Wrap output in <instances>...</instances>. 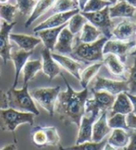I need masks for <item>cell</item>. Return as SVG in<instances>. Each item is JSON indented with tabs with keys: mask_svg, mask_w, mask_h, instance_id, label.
Wrapping results in <instances>:
<instances>
[{
	"mask_svg": "<svg viewBox=\"0 0 136 150\" xmlns=\"http://www.w3.org/2000/svg\"><path fill=\"white\" fill-rule=\"evenodd\" d=\"M66 84V91H60L54 107V114L64 124H76L78 127L86 110V102L89 99V89L76 91L68 83L64 76L61 74Z\"/></svg>",
	"mask_w": 136,
	"mask_h": 150,
	"instance_id": "obj_1",
	"label": "cell"
},
{
	"mask_svg": "<svg viewBox=\"0 0 136 150\" xmlns=\"http://www.w3.org/2000/svg\"><path fill=\"white\" fill-rule=\"evenodd\" d=\"M106 41L107 38L104 37H102L91 43H83L77 39V42H74L70 57L81 63L92 64L96 62H103V48Z\"/></svg>",
	"mask_w": 136,
	"mask_h": 150,
	"instance_id": "obj_2",
	"label": "cell"
},
{
	"mask_svg": "<svg viewBox=\"0 0 136 150\" xmlns=\"http://www.w3.org/2000/svg\"><path fill=\"white\" fill-rule=\"evenodd\" d=\"M8 107L21 112L32 113L35 116L39 115L35 101L28 91V85H23L21 90L11 88L7 92Z\"/></svg>",
	"mask_w": 136,
	"mask_h": 150,
	"instance_id": "obj_3",
	"label": "cell"
},
{
	"mask_svg": "<svg viewBox=\"0 0 136 150\" xmlns=\"http://www.w3.org/2000/svg\"><path fill=\"white\" fill-rule=\"evenodd\" d=\"M24 123L33 126L35 123L34 114L21 112L10 107L0 110V129L2 131L14 132L19 125Z\"/></svg>",
	"mask_w": 136,
	"mask_h": 150,
	"instance_id": "obj_4",
	"label": "cell"
},
{
	"mask_svg": "<svg viewBox=\"0 0 136 150\" xmlns=\"http://www.w3.org/2000/svg\"><path fill=\"white\" fill-rule=\"evenodd\" d=\"M110 7V6H109ZM109 7L104 8L99 11L94 12H82L80 13L84 16L90 23L95 26L102 33L103 37L107 39L112 38V31L115 27V23L109 15Z\"/></svg>",
	"mask_w": 136,
	"mask_h": 150,
	"instance_id": "obj_5",
	"label": "cell"
},
{
	"mask_svg": "<svg viewBox=\"0 0 136 150\" xmlns=\"http://www.w3.org/2000/svg\"><path fill=\"white\" fill-rule=\"evenodd\" d=\"M61 91V87L52 88H38L30 91V94L38 105L43 107L50 116L54 115V107L57 98Z\"/></svg>",
	"mask_w": 136,
	"mask_h": 150,
	"instance_id": "obj_6",
	"label": "cell"
},
{
	"mask_svg": "<svg viewBox=\"0 0 136 150\" xmlns=\"http://www.w3.org/2000/svg\"><path fill=\"white\" fill-rule=\"evenodd\" d=\"M90 90L91 91H104L116 96L120 92L128 91L129 88L127 80H116L102 76H96L90 82Z\"/></svg>",
	"mask_w": 136,
	"mask_h": 150,
	"instance_id": "obj_7",
	"label": "cell"
},
{
	"mask_svg": "<svg viewBox=\"0 0 136 150\" xmlns=\"http://www.w3.org/2000/svg\"><path fill=\"white\" fill-rule=\"evenodd\" d=\"M101 113L102 112H100L96 108L90 105H86L85 114L82 117L80 124L78 126L79 130H78V135L76 138V144L91 141L93 123L100 117Z\"/></svg>",
	"mask_w": 136,
	"mask_h": 150,
	"instance_id": "obj_8",
	"label": "cell"
},
{
	"mask_svg": "<svg viewBox=\"0 0 136 150\" xmlns=\"http://www.w3.org/2000/svg\"><path fill=\"white\" fill-rule=\"evenodd\" d=\"M136 47V40L130 41H121L118 39H107L103 48V53H113L117 55L119 60L125 63L127 60V57L130 55L132 51Z\"/></svg>",
	"mask_w": 136,
	"mask_h": 150,
	"instance_id": "obj_9",
	"label": "cell"
},
{
	"mask_svg": "<svg viewBox=\"0 0 136 150\" xmlns=\"http://www.w3.org/2000/svg\"><path fill=\"white\" fill-rule=\"evenodd\" d=\"M112 38L121 41L136 40V22L130 19L121 21L114 27Z\"/></svg>",
	"mask_w": 136,
	"mask_h": 150,
	"instance_id": "obj_10",
	"label": "cell"
},
{
	"mask_svg": "<svg viewBox=\"0 0 136 150\" xmlns=\"http://www.w3.org/2000/svg\"><path fill=\"white\" fill-rule=\"evenodd\" d=\"M80 12L79 9H74L70 10V11L66 12H62V13H57L52 15V16L47 18L44 20L42 23H40L38 26L34 28V32H38V31L43 30V29H48V28H54V27H59L62 25L66 24L75 14Z\"/></svg>",
	"mask_w": 136,
	"mask_h": 150,
	"instance_id": "obj_11",
	"label": "cell"
},
{
	"mask_svg": "<svg viewBox=\"0 0 136 150\" xmlns=\"http://www.w3.org/2000/svg\"><path fill=\"white\" fill-rule=\"evenodd\" d=\"M93 94L92 99H88L86 102V105H90L96 108L100 112L109 111L111 109L113 103L116 99V96L109 93L104 91H91Z\"/></svg>",
	"mask_w": 136,
	"mask_h": 150,
	"instance_id": "obj_12",
	"label": "cell"
},
{
	"mask_svg": "<svg viewBox=\"0 0 136 150\" xmlns=\"http://www.w3.org/2000/svg\"><path fill=\"white\" fill-rule=\"evenodd\" d=\"M51 55L61 67L65 69L68 73H70L73 76H75L76 79H80V73L84 69L83 68V63L66 55H62L55 52H51Z\"/></svg>",
	"mask_w": 136,
	"mask_h": 150,
	"instance_id": "obj_13",
	"label": "cell"
},
{
	"mask_svg": "<svg viewBox=\"0 0 136 150\" xmlns=\"http://www.w3.org/2000/svg\"><path fill=\"white\" fill-rule=\"evenodd\" d=\"M75 41V35H73L67 26L61 31V33L57 39V42L54 46L53 52L70 56L73 50V46H74Z\"/></svg>",
	"mask_w": 136,
	"mask_h": 150,
	"instance_id": "obj_14",
	"label": "cell"
},
{
	"mask_svg": "<svg viewBox=\"0 0 136 150\" xmlns=\"http://www.w3.org/2000/svg\"><path fill=\"white\" fill-rule=\"evenodd\" d=\"M16 23H8L6 22H2L1 29H0V57L3 59L4 64L10 60V51L12 49V45L10 44L9 34L10 31L15 26Z\"/></svg>",
	"mask_w": 136,
	"mask_h": 150,
	"instance_id": "obj_15",
	"label": "cell"
},
{
	"mask_svg": "<svg viewBox=\"0 0 136 150\" xmlns=\"http://www.w3.org/2000/svg\"><path fill=\"white\" fill-rule=\"evenodd\" d=\"M41 55H42V71L50 80H52L54 77L62 74L61 66L53 59L50 50L44 48L41 51Z\"/></svg>",
	"mask_w": 136,
	"mask_h": 150,
	"instance_id": "obj_16",
	"label": "cell"
},
{
	"mask_svg": "<svg viewBox=\"0 0 136 150\" xmlns=\"http://www.w3.org/2000/svg\"><path fill=\"white\" fill-rule=\"evenodd\" d=\"M112 129L108 126L107 123V111L101 113L96 121L93 123L92 126V142H101L106 138L109 133H111Z\"/></svg>",
	"mask_w": 136,
	"mask_h": 150,
	"instance_id": "obj_17",
	"label": "cell"
},
{
	"mask_svg": "<svg viewBox=\"0 0 136 150\" xmlns=\"http://www.w3.org/2000/svg\"><path fill=\"white\" fill-rule=\"evenodd\" d=\"M33 52H34V50L25 51L23 50L10 51V60L13 62L14 67H15V76H14V83L12 85V88L17 87L21 72H22L24 64L30 58V56L33 54Z\"/></svg>",
	"mask_w": 136,
	"mask_h": 150,
	"instance_id": "obj_18",
	"label": "cell"
},
{
	"mask_svg": "<svg viewBox=\"0 0 136 150\" xmlns=\"http://www.w3.org/2000/svg\"><path fill=\"white\" fill-rule=\"evenodd\" d=\"M103 65L108 69L112 75L118 77H123L124 80H127L125 79V73H126V68L125 64L119 60V58L113 53H106L103 54Z\"/></svg>",
	"mask_w": 136,
	"mask_h": 150,
	"instance_id": "obj_19",
	"label": "cell"
},
{
	"mask_svg": "<svg viewBox=\"0 0 136 150\" xmlns=\"http://www.w3.org/2000/svg\"><path fill=\"white\" fill-rule=\"evenodd\" d=\"M65 26H67V23L62 25L59 27H54V28H48V29H43L35 32V34L38 35V38L41 39V42H43L44 47L46 49L50 50L51 52L53 51L54 46L57 42V39L61 33V31L64 29Z\"/></svg>",
	"mask_w": 136,
	"mask_h": 150,
	"instance_id": "obj_20",
	"label": "cell"
},
{
	"mask_svg": "<svg viewBox=\"0 0 136 150\" xmlns=\"http://www.w3.org/2000/svg\"><path fill=\"white\" fill-rule=\"evenodd\" d=\"M109 15H110L111 19H132L136 15V8L125 1H118L113 6L109 7Z\"/></svg>",
	"mask_w": 136,
	"mask_h": 150,
	"instance_id": "obj_21",
	"label": "cell"
},
{
	"mask_svg": "<svg viewBox=\"0 0 136 150\" xmlns=\"http://www.w3.org/2000/svg\"><path fill=\"white\" fill-rule=\"evenodd\" d=\"M132 112V105L128 96L127 91L120 92L116 95V99L110 109V116L114 114H123V115H129Z\"/></svg>",
	"mask_w": 136,
	"mask_h": 150,
	"instance_id": "obj_22",
	"label": "cell"
},
{
	"mask_svg": "<svg viewBox=\"0 0 136 150\" xmlns=\"http://www.w3.org/2000/svg\"><path fill=\"white\" fill-rule=\"evenodd\" d=\"M9 39L16 43L21 50L25 51L34 50L36 46L41 43V39L39 38L23 34H9Z\"/></svg>",
	"mask_w": 136,
	"mask_h": 150,
	"instance_id": "obj_23",
	"label": "cell"
},
{
	"mask_svg": "<svg viewBox=\"0 0 136 150\" xmlns=\"http://www.w3.org/2000/svg\"><path fill=\"white\" fill-rule=\"evenodd\" d=\"M130 140V131L123 129H114L110 136L107 139V143L117 149H123L126 147Z\"/></svg>",
	"mask_w": 136,
	"mask_h": 150,
	"instance_id": "obj_24",
	"label": "cell"
},
{
	"mask_svg": "<svg viewBox=\"0 0 136 150\" xmlns=\"http://www.w3.org/2000/svg\"><path fill=\"white\" fill-rule=\"evenodd\" d=\"M74 9H79L77 2L73 1V0H56L54 4L51 6V8L41 17H43L46 20L47 18H49L54 14L70 11V10Z\"/></svg>",
	"mask_w": 136,
	"mask_h": 150,
	"instance_id": "obj_25",
	"label": "cell"
},
{
	"mask_svg": "<svg viewBox=\"0 0 136 150\" xmlns=\"http://www.w3.org/2000/svg\"><path fill=\"white\" fill-rule=\"evenodd\" d=\"M55 1L56 0H38L35 4L32 13H31L27 21L25 22V27L28 28L30 25H32L38 18H40L42 15H44L51 8V6L54 4Z\"/></svg>",
	"mask_w": 136,
	"mask_h": 150,
	"instance_id": "obj_26",
	"label": "cell"
},
{
	"mask_svg": "<svg viewBox=\"0 0 136 150\" xmlns=\"http://www.w3.org/2000/svg\"><path fill=\"white\" fill-rule=\"evenodd\" d=\"M103 65V62H96V63H92L81 71L79 81L83 89L87 88L90 82L97 76L98 72L100 71Z\"/></svg>",
	"mask_w": 136,
	"mask_h": 150,
	"instance_id": "obj_27",
	"label": "cell"
},
{
	"mask_svg": "<svg viewBox=\"0 0 136 150\" xmlns=\"http://www.w3.org/2000/svg\"><path fill=\"white\" fill-rule=\"evenodd\" d=\"M41 70H42V62H40V60L26 62V64H24L22 70L23 74V85H28L29 82Z\"/></svg>",
	"mask_w": 136,
	"mask_h": 150,
	"instance_id": "obj_28",
	"label": "cell"
},
{
	"mask_svg": "<svg viewBox=\"0 0 136 150\" xmlns=\"http://www.w3.org/2000/svg\"><path fill=\"white\" fill-rule=\"evenodd\" d=\"M80 33V37L78 39L83 43H91L102 38V33L89 22L85 23Z\"/></svg>",
	"mask_w": 136,
	"mask_h": 150,
	"instance_id": "obj_29",
	"label": "cell"
},
{
	"mask_svg": "<svg viewBox=\"0 0 136 150\" xmlns=\"http://www.w3.org/2000/svg\"><path fill=\"white\" fill-rule=\"evenodd\" d=\"M88 23L87 19L83 16V15L78 12L76 14H75L67 23V27L70 30V32L73 35H77L78 33L81 32V30L83 28V26L85 25V23Z\"/></svg>",
	"mask_w": 136,
	"mask_h": 150,
	"instance_id": "obj_30",
	"label": "cell"
},
{
	"mask_svg": "<svg viewBox=\"0 0 136 150\" xmlns=\"http://www.w3.org/2000/svg\"><path fill=\"white\" fill-rule=\"evenodd\" d=\"M17 10L18 8L16 5H12L10 3L1 4L0 5V19H2L4 22L8 23H14L13 20Z\"/></svg>",
	"mask_w": 136,
	"mask_h": 150,
	"instance_id": "obj_31",
	"label": "cell"
},
{
	"mask_svg": "<svg viewBox=\"0 0 136 150\" xmlns=\"http://www.w3.org/2000/svg\"><path fill=\"white\" fill-rule=\"evenodd\" d=\"M107 123L112 130H114V129H123V130L130 131L127 123V115L114 114L107 118Z\"/></svg>",
	"mask_w": 136,
	"mask_h": 150,
	"instance_id": "obj_32",
	"label": "cell"
},
{
	"mask_svg": "<svg viewBox=\"0 0 136 150\" xmlns=\"http://www.w3.org/2000/svg\"><path fill=\"white\" fill-rule=\"evenodd\" d=\"M107 143V139H103L101 142H84L76 146L65 148V150H103V146Z\"/></svg>",
	"mask_w": 136,
	"mask_h": 150,
	"instance_id": "obj_33",
	"label": "cell"
},
{
	"mask_svg": "<svg viewBox=\"0 0 136 150\" xmlns=\"http://www.w3.org/2000/svg\"><path fill=\"white\" fill-rule=\"evenodd\" d=\"M32 140L33 143L38 147H43L48 146V138L44 127L36 126L32 131Z\"/></svg>",
	"mask_w": 136,
	"mask_h": 150,
	"instance_id": "obj_34",
	"label": "cell"
},
{
	"mask_svg": "<svg viewBox=\"0 0 136 150\" xmlns=\"http://www.w3.org/2000/svg\"><path fill=\"white\" fill-rule=\"evenodd\" d=\"M16 6L21 14L23 16L29 17L36 4V0H15Z\"/></svg>",
	"mask_w": 136,
	"mask_h": 150,
	"instance_id": "obj_35",
	"label": "cell"
},
{
	"mask_svg": "<svg viewBox=\"0 0 136 150\" xmlns=\"http://www.w3.org/2000/svg\"><path fill=\"white\" fill-rule=\"evenodd\" d=\"M110 3L104 0H89L86 6L84 7L81 11L82 12H94V11H99L106 7L110 6Z\"/></svg>",
	"mask_w": 136,
	"mask_h": 150,
	"instance_id": "obj_36",
	"label": "cell"
},
{
	"mask_svg": "<svg viewBox=\"0 0 136 150\" xmlns=\"http://www.w3.org/2000/svg\"><path fill=\"white\" fill-rule=\"evenodd\" d=\"M128 82V93L136 95V55L133 57V64L130 70V75L127 79Z\"/></svg>",
	"mask_w": 136,
	"mask_h": 150,
	"instance_id": "obj_37",
	"label": "cell"
},
{
	"mask_svg": "<svg viewBox=\"0 0 136 150\" xmlns=\"http://www.w3.org/2000/svg\"><path fill=\"white\" fill-rule=\"evenodd\" d=\"M44 129L47 133V138H48V146H58L60 144L61 138L57 129L53 126L44 127Z\"/></svg>",
	"mask_w": 136,
	"mask_h": 150,
	"instance_id": "obj_38",
	"label": "cell"
},
{
	"mask_svg": "<svg viewBox=\"0 0 136 150\" xmlns=\"http://www.w3.org/2000/svg\"><path fill=\"white\" fill-rule=\"evenodd\" d=\"M127 123L130 131L136 132V115L132 113H130L127 115Z\"/></svg>",
	"mask_w": 136,
	"mask_h": 150,
	"instance_id": "obj_39",
	"label": "cell"
},
{
	"mask_svg": "<svg viewBox=\"0 0 136 150\" xmlns=\"http://www.w3.org/2000/svg\"><path fill=\"white\" fill-rule=\"evenodd\" d=\"M119 150H136V132L130 131V140L128 146Z\"/></svg>",
	"mask_w": 136,
	"mask_h": 150,
	"instance_id": "obj_40",
	"label": "cell"
},
{
	"mask_svg": "<svg viewBox=\"0 0 136 150\" xmlns=\"http://www.w3.org/2000/svg\"><path fill=\"white\" fill-rule=\"evenodd\" d=\"M8 107V103L7 93L4 92L2 90H0V110L6 109Z\"/></svg>",
	"mask_w": 136,
	"mask_h": 150,
	"instance_id": "obj_41",
	"label": "cell"
},
{
	"mask_svg": "<svg viewBox=\"0 0 136 150\" xmlns=\"http://www.w3.org/2000/svg\"><path fill=\"white\" fill-rule=\"evenodd\" d=\"M128 93V92H127ZM128 96L130 98V102H132V114L136 115V95H133V94H130L128 93Z\"/></svg>",
	"mask_w": 136,
	"mask_h": 150,
	"instance_id": "obj_42",
	"label": "cell"
},
{
	"mask_svg": "<svg viewBox=\"0 0 136 150\" xmlns=\"http://www.w3.org/2000/svg\"><path fill=\"white\" fill-rule=\"evenodd\" d=\"M89 0H77V5H78V8L81 10L84 8V7L86 6V4L88 3Z\"/></svg>",
	"mask_w": 136,
	"mask_h": 150,
	"instance_id": "obj_43",
	"label": "cell"
},
{
	"mask_svg": "<svg viewBox=\"0 0 136 150\" xmlns=\"http://www.w3.org/2000/svg\"><path fill=\"white\" fill-rule=\"evenodd\" d=\"M1 150H17V146L15 144H10L6 146H4Z\"/></svg>",
	"mask_w": 136,
	"mask_h": 150,
	"instance_id": "obj_44",
	"label": "cell"
},
{
	"mask_svg": "<svg viewBox=\"0 0 136 150\" xmlns=\"http://www.w3.org/2000/svg\"><path fill=\"white\" fill-rule=\"evenodd\" d=\"M103 150H118V149L115 148L114 146H111V144H109L108 143H106V146H103Z\"/></svg>",
	"mask_w": 136,
	"mask_h": 150,
	"instance_id": "obj_45",
	"label": "cell"
},
{
	"mask_svg": "<svg viewBox=\"0 0 136 150\" xmlns=\"http://www.w3.org/2000/svg\"><path fill=\"white\" fill-rule=\"evenodd\" d=\"M118 1H125V2H127L128 4L132 5V6L136 8V0H118Z\"/></svg>",
	"mask_w": 136,
	"mask_h": 150,
	"instance_id": "obj_46",
	"label": "cell"
},
{
	"mask_svg": "<svg viewBox=\"0 0 136 150\" xmlns=\"http://www.w3.org/2000/svg\"><path fill=\"white\" fill-rule=\"evenodd\" d=\"M104 1H107V2H109L111 5H114V4H116L118 0H104Z\"/></svg>",
	"mask_w": 136,
	"mask_h": 150,
	"instance_id": "obj_47",
	"label": "cell"
},
{
	"mask_svg": "<svg viewBox=\"0 0 136 150\" xmlns=\"http://www.w3.org/2000/svg\"><path fill=\"white\" fill-rule=\"evenodd\" d=\"M9 2V0H0V5L1 4H7Z\"/></svg>",
	"mask_w": 136,
	"mask_h": 150,
	"instance_id": "obj_48",
	"label": "cell"
},
{
	"mask_svg": "<svg viewBox=\"0 0 136 150\" xmlns=\"http://www.w3.org/2000/svg\"><path fill=\"white\" fill-rule=\"evenodd\" d=\"M136 55V47H135V49L132 51V53H130V56H135Z\"/></svg>",
	"mask_w": 136,
	"mask_h": 150,
	"instance_id": "obj_49",
	"label": "cell"
},
{
	"mask_svg": "<svg viewBox=\"0 0 136 150\" xmlns=\"http://www.w3.org/2000/svg\"><path fill=\"white\" fill-rule=\"evenodd\" d=\"M60 150H65V148H62V146H60Z\"/></svg>",
	"mask_w": 136,
	"mask_h": 150,
	"instance_id": "obj_50",
	"label": "cell"
},
{
	"mask_svg": "<svg viewBox=\"0 0 136 150\" xmlns=\"http://www.w3.org/2000/svg\"><path fill=\"white\" fill-rule=\"evenodd\" d=\"M2 24V23H1V20H0V25H1Z\"/></svg>",
	"mask_w": 136,
	"mask_h": 150,
	"instance_id": "obj_51",
	"label": "cell"
},
{
	"mask_svg": "<svg viewBox=\"0 0 136 150\" xmlns=\"http://www.w3.org/2000/svg\"><path fill=\"white\" fill-rule=\"evenodd\" d=\"M73 1H75V2H77V0H73Z\"/></svg>",
	"mask_w": 136,
	"mask_h": 150,
	"instance_id": "obj_52",
	"label": "cell"
},
{
	"mask_svg": "<svg viewBox=\"0 0 136 150\" xmlns=\"http://www.w3.org/2000/svg\"><path fill=\"white\" fill-rule=\"evenodd\" d=\"M36 1H38V0H36Z\"/></svg>",
	"mask_w": 136,
	"mask_h": 150,
	"instance_id": "obj_53",
	"label": "cell"
},
{
	"mask_svg": "<svg viewBox=\"0 0 136 150\" xmlns=\"http://www.w3.org/2000/svg\"><path fill=\"white\" fill-rule=\"evenodd\" d=\"M0 76H1V75H0Z\"/></svg>",
	"mask_w": 136,
	"mask_h": 150,
	"instance_id": "obj_54",
	"label": "cell"
}]
</instances>
